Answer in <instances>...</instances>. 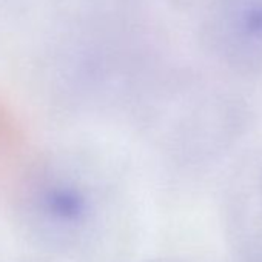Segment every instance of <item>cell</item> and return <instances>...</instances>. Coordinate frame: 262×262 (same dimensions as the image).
<instances>
[{"label": "cell", "instance_id": "cell-1", "mask_svg": "<svg viewBox=\"0 0 262 262\" xmlns=\"http://www.w3.org/2000/svg\"><path fill=\"white\" fill-rule=\"evenodd\" d=\"M10 210L20 236L59 254L80 251L100 234L108 213L103 182L85 162L50 155L16 181Z\"/></svg>", "mask_w": 262, "mask_h": 262}, {"label": "cell", "instance_id": "cell-2", "mask_svg": "<svg viewBox=\"0 0 262 262\" xmlns=\"http://www.w3.org/2000/svg\"><path fill=\"white\" fill-rule=\"evenodd\" d=\"M204 42L211 56L239 74H262V0H207Z\"/></svg>", "mask_w": 262, "mask_h": 262}, {"label": "cell", "instance_id": "cell-3", "mask_svg": "<svg viewBox=\"0 0 262 262\" xmlns=\"http://www.w3.org/2000/svg\"><path fill=\"white\" fill-rule=\"evenodd\" d=\"M241 262H262V254H257V256H253V257H247Z\"/></svg>", "mask_w": 262, "mask_h": 262}]
</instances>
